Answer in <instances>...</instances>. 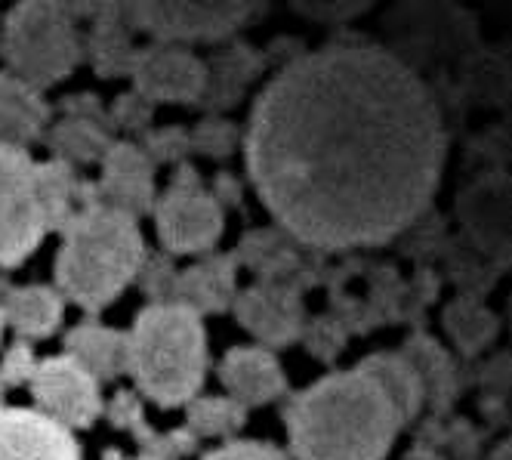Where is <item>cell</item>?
I'll return each mask as SVG.
<instances>
[{"mask_svg":"<svg viewBox=\"0 0 512 460\" xmlns=\"http://www.w3.org/2000/svg\"><path fill=\"white\" fill-rule=\"evenodd\" d=\"M0 309L4 318L16 328L25 340H41L50 337L65 312V297L56 288L47 285H25V288H4L0 297Z\"/></svg>","mask_w":512,"mask_h":460,"instance_id":"obj_23","label":"cell"},{"mask_svg":"<svg viewBox=\"0 0 512 460\" xmlns=\"http://www.w3.org/2000/svg\"><path fill=\"white\" fill-rule=\"evenodd\" d=\"M213 198L219 201V207H235L241 201V183L235 180L232 173H219L213 186H210Z\"/></svg>","mask_w":512,"mask_h":460,"instance_id":"obj_38","label":"cell"},{"mask_svg":"<svg viewBox=\"0 0 512 460\" xmlns=\"http://www.w3.org/2000/svg\"><path fill=\"white\" fill-rule=\"evenodd\" d=\"M28 386H31L34 402L41 405V414L53 417L68 430L90 427L105 411L99 380L71 356H53V359L38 362Z\"/></svg>","mask_w":512,"mask_h":460,"instance_id":"obj_8","label":"cell"},{"mask_svg":"<svg viewBox=\"0 0 512 460\" xmlns=\"http://www.w3.org/2000/svg\"><path fill=\"white\" fill-rule=\"evenodd\" d=\"M102 460H130V457H124L121 451H115V448H112V451H105V454H102ZM136 460H152V457H142V454H139Z\"/></svg>","mask_w":512,"mask_h":460,"instance_id":"obj_40","label":"cell"},{"mask_svg":"<svg viewBox=\"0 0 512 460\" xmlns=\"http://www.w3.org/2000/svg\"><path fill=\"white\" fill-rule=\"evenodd\" d=\"M105 414L112 420L115 430H124L136 439L142 457H152V460H182V457H192L198 451V439L186 430H170V433H158L149 427L145 420L142 402L133 389H121L115 393V399L105 405Z\"/></svg>","mask_w":512,"mask_h":460,"instance_id":"obj_19","label":"cell"},{"mask_svg":"<svg viewBox=\"0 0 512 460\" xmlns=\"http://www.w3.org/2000/svg\"><path fill=\"white\" fill-rule=\"evenodd\" d=\"M133 90L152 105H195L204 93V59L179 44H145L133 62Z\"/></svg>","mask_w":512,"mask_h":460,"instance_id":"obj_9","label":"cell"},{"mask_svg":"<svg viewBox=\"0 0 512 460\" xmlns=\"http://www.w3.org/2000/svg\"><path fill=\"white\" fill-rule=\"evenodd\" d=\"M398 352L414 365V371L423 383L426 405L435 414H445L457 399V380H460L448 352L438 346V340H432L429 334H411Z\"/></svg>","mask_w":512,"mask_h":460,"instance_id":"obj_24","label":"cell"},{"mask_svg":"<svg viewBox=\"0 0 512 460\" xmlns=\"http://www.w3.org/2000/svg\"><path fill=\"white\" fill-rule=\"evenodd\" d=\"M47 226L31 198L0 204V266L10 269L25 263L44 241Z\"/></svg>","mask_w":512,"mask_h":460,"instance_id":"obj_27","label":"cell"},{"mask_svg":"<svg viewBox=\"0 0 512 460\" xmlns=\"http://www.w3.org/2000/svg\"><path fill=\"white\" fill-rule=\"evenodd\" d=\"M93 19L87 50L99 78H130L136 62V41H133V4H99V7H71Z\"/></svg>","mask_w":512,"mask_h":460,"instance_id":"obj_16","label":"cell"},{"mask_svg":"<svg viewBox=\"0 0 512 460\" xmlns=\"http://www.w3.org/2000/svg\"><path fill=\"white\" fill-rule=\"evenodd\" d=\"M405 460H445V457L438 451H432V448H426V445H417V448H411L405 454Z\"/></svg>","mask_w":512,"mask_h":460,"instance_id":"obj_39","label":"cell"},{"mask_svg":"<svg viewBox=\"0 0 512 460\" xmlns=\"http://www.w3.org/2000/svg\"><path fill=\"white\" fill-rule=\"evenodd\" d=\"M4 325H7V318H4V309H0V337H4Z\"/></svg>","mask_w":512,"mask_h":460,"instance_id":"obj_41","label":"cell"},{"mask_svg":"<svg viewBox=\"0 0 512 460\" xmlns=\"http://www.w3.org/2000/svg\"><path fill=\"white\" fill-rule=\"evenodd\" d=\"M238 297V260L235 254H204L189 269H179L173 303L195 315L232 309Z\"/></svg>","mask_w":512,"mask_h":460,"instance_id":"obj_17","label":"cell"},{"mask_svg":"<svg viewBox=\"0 0 512 460\" xmlns=\"http://www.w3.org/2000/svg\"><path fill=\"white\" fill-rule=\"evenodd\" d=\"M34 161L19 146H0V204L28 198Z\"/></svg>","mask_w":512,"mask_h":460,"instance_id":"obj_32","label":"cell"},{"mask_svg":"<svg viewBox=\"0 0 512 460\" xmlns=\"http://www.w3.org/2000/svg\"><path fill=\"white\" fill-rule=\"evenodd\" d=\"M4 389H7V386H4V383H0V408H4Z\"/></svg>","mask_w":512,"mask_h":460,"instance_id":"obj_42","label":"cell"},{"mask_svg":"<svg viewBox=\"0 0 512 460\" xmlns=\"http://www.w3.org/2000/svg\"><path fill=\"white\" fill-rule=\"evenodd\" d=\"M232 306L238 325L250 331L266 349L297 343L309 318L303 294L287 285H272V281H256V285L238 291Z\"/></svg>","mask_w":512,"mask_h":460,"instance_id":"obj_12","label":"cell"},{"mask_svg":"<svg viewBox=\"0 0 512 460\" xmlns=\"http://www.w3.org/2000/svg\"><path fill=\"white\" fill-rule=\"evenodd\" d=\"M506 180L503 173L485 176L460 195V223L466 226L472 244L485 254L506 257Z\"/></svg>","mask_w":512,"mask_h":460,"instance_id":"obj_18","label":"cell"},{"mask_svg":"<svg viewBox=\"0 0 512 460\" xmlns=\"http://www.w3.org/2000/svg\"><path fill=\"white\" fill-rule=\"evenodd\" d=\"M102 176L96 180V195L102 204L121 210L130 220H142L155 214L158 186H155V164L149 161L133 139H115L99 161Z\"/></svg>","mask_w":512,"mask_h":460,"instance_id":"obj_11","label":"cell"},{"mask_svg":"<svg viewBox=\"0 0 512 460\" xmlns=\"http://www.w3.org/2000/svg\"><path fill=\"white\" fill-rule=\"evenodd\" d=\"M0 53L16 78L44 90L75 72L84 59V38L71 7L53 0H28L7 13Z\"/></svg>","mask_w":512,"mask_h":460,"instance_id":"obj_5","label":"cell"},{"mask_svg":"<svg viewBox=\"0 0 512 460\" xmlns=\"http://www.w3.org/2000/svg\"><path fill=\"white\" fill-rule=\"evenodd\" d=\"M127 374L155 405H189L207 377L201 315L176 303L145 306L127 331Z\"/></svg>","mask_w":512,"mask_h":460,"instance_id":"obj_4","label":"cell"},{"mask_svg":"<svg viewBox=\"0 0 512 460\" xmlns=\"http://www.w3.org/2000/svg\"><path fill=\"white\" fill-rule=\"evenodd\" d=\"M155 109L149 99H142L136 90H127L115 99V105L108 109V121H112V130H124V133H133V136H142L149 133L152 124H155Z\"/></svg>","mask_w":512,"mask_h":460,"instance_id":"obj_35","label":"cell"},{"mask_svg":"<svg viewBox=\"0 0 512 460\" xmlns=\"http://www.w3.org/2000/svg\"><path fill=\"white\" fill-rule=\"evenodd\" d=\"M349 331L337 322L334 315H318V318H306V328H303V343L309 349V356H315L318 362L331 365L343 346H346Z\"/></svg>","mask_w":512,"mask_h":460,"instance_id":"obj_33","label":"cell"},{"mask_svg":"<svg viewBox=\"0 0 512 460\" xmlns=\"http://www.w3.org/2000/svg\"><path fill=\"white\" fill-rule=\"evenodd\" d=\"M445 331L454 340V346L463 352V356H479L482 349H488L500 331L497 315L475 297V294H463L454 303L445 306Z\"/></svg>","mask_w":512,"mask_h":460,"instance_id":"obj_28","label":"cell"},{"mask_svg":"<svg viewBox=\"0 0 512 460\" xmlns=\"http://www.w3.org/2000/svg\"><path fill=\"white\" fill-rule=\"evenodd\" d=\"M65 356L87 368L99 383L127 374V331L81 322L65 334Z\"/></svg>","mask_w":512,"mask_h":460,"instance_id":"obj_22","label":"cell"},{"mask_svg":"<svg viewBox=\"0 0 512 460\" xmlns=\"http://www.w3.org/2000/svg\"><path fill=\"white\" fill-rule=\"evenodd\" d=\"M253 13L247 4H133V28L155 44H223Z\"/></svg>","mask_w":512,"mask_h":460,"instance_id":"obj_7","label":"cell"},{"mask_svg":"<svg viewBox=\"0 0 512 460\" xmlns=\"http://www.w3.org/2000/svg\"><path fill=\"white\" fill-rule=\"evenodd\" d=\"M303 244H297L284 229H253L241 238L235 260L247 266L256 281H272V285H287L294 291H309L324 278V266L318 254H303Z\"/></svg>","mask_w":512,"mask_h":460,"instance_id":"obj_10","label":"cell"},{"mask_svg":"<svg viewBox=\"0 0 512 460\" xmlns=\"http://www.w3.org/2000/svg\"><path fill=\"white\" fill-rule=\"evenodd\" d=\"M50 109L41 96L13 72H0V146L25 149L47 127Z\"/></svg>","mask_w":512,"mask_h":460,"instance_id":"obj_20","label":"cell"},{"mask_svg":"<svg viewBox=\"0 0 512 460\" xmlns=\"http://www.w3.org/2000/svg\"><path fill=\"white\" fill-rule=\"evenodd\" d=\"M112 143H115V130L108 124L71 118V115L56 121L47 133V146L53 152V161H62L68 167L99 164Z\"/></svg>","mask_w":512,"mask_h":460,"instance_id":"obj_26","label":"cell"},{"mask_svg":"<svg viewBox=\"0 0 512 460\" xmlns=\"http://www.w3.org/2000/svg\"><path fill=\"white\" fill-rule=\"evenodd\" d=\"M189 139H192V152L213 158V161H226L244 143V133L235 121H229L223 115H204L189 130Z\"/></svg>","mask_w":512,"mask_h":460,"instance_id":"obj_30","label":"cell"},{"mask_svg":"<svg viewBox=\"0 0 512 460\" xmlns=\"http://www.w3.org/2000/svg\"><path fill=\"white\" fill-rule=\"evenodd\" d=\"M152 217L167 254H210L223 238L226 210L192 164H179Z\"/></svg>","mask_w":512,"mask_h":460,"instance_id":"obj_6","label":"cell"},{"mask_svg":"<svg viewBox=\"0 0 512 460\" xmlns=\"http://www.w3.org/2000/svg\"><path fill=\"white\" fill-rule=\"evenodd\" d=\"M398 433L395 405L358 365L315 380L287 405L294 460H383Z\"/></svg>","mask_w":512,"mask_h":460,"instance_id":"obj_2","label":"cell"},{"mask_svg":"<svg viewBox=\"0 0 512 460\" xmlns=\"http://www.w3.org/2000/svg\"><path fill=\"white\" fill-rule=\"evenodd\" d=\"M139 149L149 155V161L158 167V164H170V167H179V164H189V155H192V139H189V130L186 127H152L149 133L139 136Z\"/></svg>","mask_w":512,"mask_h":460,"instance_id":"obj_31","label":"cell"},{"mask_svg":"<svg viewBox=\"0 0 512 460\" xmlns=\"http://www.w3.org/2000/svg\"><path fill=\"white\" fill-rule=\"evenodd\" d=\"M176 263L167 251L161 254H145L142 266H139V288L149 297V303H173V291H176Z\"/></svg>","mask_w":512,"mask_h":460,"instance_id":"obj_34","label":"cell"},{"mask_svg":"<svg viewBox=\"0 0 512 460\" xmlns=\"http://www.w3.org/2000/svg\"><path fill=\"white\" fill-rule=\"evenodd\" d=\"M358 368L364 374H371L380 386L383 393L389 396V402L395 405L398 417H401V427H408L414 423L426 405L423 399V383L414 371V365L401 356V352H371L368 359L358 362Z\"/></svg>","mask_w":512,"mask_h":460,"instance_id":"obj_25","label":"cell"},{"mask_svg":"<svg viewBox=\"0 0 512 460\" xmlns=\"http://www.w3.org/2000/svg\"><path fill=\"white\" fill-rule=\"evenodd\" d=\"M266 68V53L244 41H223V47L213 50L204 59V93L195 102L204 115H223L241 102L247 87Z\"/></svg>","mask_w":512,"mask_h":460,"instance_id":"obj_15","label":"cell"},{"mask_svg":"<svg viewBox=\"0 0 512 460\" xmlns=\"http://www.w3.org/2000/svg\"><path fill=\"white\" fill-rule=\"evenodd\" d=\"M28 198L38 207V214L47 226V232H62L68 220L81 210L84 198V180L62 161L34 164L31 176V192Z\"/></svg>","mask_w":512,"mask_h":460,"instance_id":"obj_21","label":"cell"},{"mask_svg":"<svg viewBox=\"0 0 512 460\" xmlns=\"http://www.w3.org/2000/svg\"><path fill=\"white\" fill-rule=\"evenodd\" d=\"M34 368H38V359H34L31 346L22 340V343L10 346L4 362H0V383H4V386H22V383L31 380Z\"/></svg>","mask_w":512,"mask_h":460,"instance_id":"obj_36","label":"cell"},{"mask_svg":"<svg viewBox=\"0 0 512 460\" xmlns=\"http://www.w3.org/2000/svg\"><path fill=\"white\" fill-rule=\"evenodd\" d=\"M0 460H81L78 439L53 417L0 408Z\"/></svg>","mask_w":512,"mask_h":460,"instance_id":"obj_13","label":"cell"},{"mask_svg":"<svg viewBox=\"0 0 512 460\" xmlns=\"http://www.w3.org/2000/svg\"><path fill=\"white\" fill-rule=\"evenodd\" d=\"M219 383L238 405L263 408L287 393V377L275 352L266 346H235L219 362Z\"/></svg>","mask_w":512,"mask_h":460,"instance_id":"obj_14","label":"cell"},{"mask_svg":"<svg viewBox=\"0 0 512 460\" xmlns=\"http://www.w3.org/2000/svg\"><path fill=\"white\" fill-rule=\"evenodd\" d=\"M247 423V408L229 396H195L186 405V430L201 439H229L238 436Z\"/></svg>","mask_w":512,"mask_h":460,"instance_id":"obj_29","label":"cell"},{"mask_svg":"<svg viewBox=\"0 0 512 460\" xmlns=\"http://www.w3.org/2000/svg\"><path fill=\"white\" fill-rule=\"evenodd\" d=\"M149 254L139 223L102 201L84 204L62 229L56 291L87 312L115 303Z\"/></svg>","mask_w":512,"mask_h":460,"instance_id":"obj_3","label":"cell"},{"mask_svg":"<svg viewBox=\"0 0 512 460\" xmlns=\"http://www.w3.org/2000/svg\"><path fill=\"white\" fill-rule=\"evenodd\" d=\"M275 223L312 251L374 247L432 204L448 155L435 90L398 53L340 38L287 59L244 130Z\"/></svg>","mask_w":512,"mask_h":460,"instance_id":"obj_1","label":"cell"},{"mask_svg":"<svg viewBox=\"0 0 512 460\" xmlns=\"http://www.w3.org/2000/svg\"><path fill=\"white\" fill-rule=\"evenodd\" d=\"M201 460H294L269 442H226Z\"/></svg>","mask_w":512,"mask_h":460,"instance_id":"obj_37","label":"cell"}]
</instances>
